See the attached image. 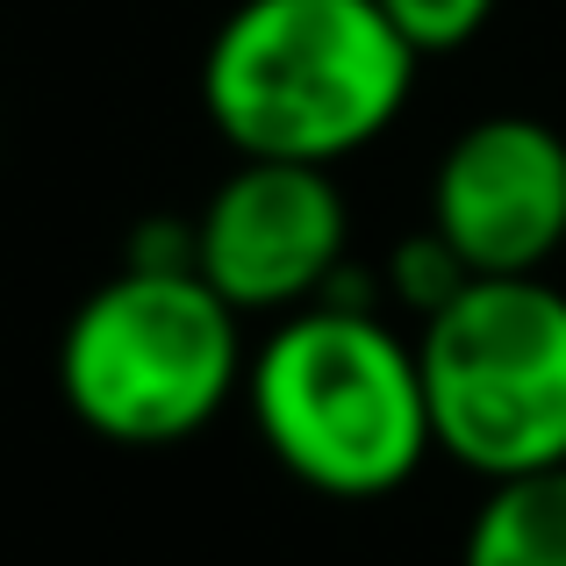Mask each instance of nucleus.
<instances>
[{
	"label": "nucleus",
	"mask_w": 566,
	"mask_h": 566,
	"mask_svg": "<svg viewBox=\"0 0 566 566\" xmlns=\"http://www.w3.org/2000/svg\"><path fill=\"white\" fill-rule=\"evenodd\" d=\"M416 65L380 0H237L201 51V115L237 158L337 166L401 123Z\"/></svg>",
	"instance_id": "f257e3e1"
},
{
	"label": "nucleus",
	"mask_w": 566,
	"mask_h": 566,
	"mask_svg": "<svg viewBox=\"0 0 566 566\" xmlns=\"http://www.w3.org/2000/svg\"><path fill=\"white\" fill-rule=\"evenodd\" d=\"M244 409L273 467L331 502L395 495L438 452L416 337L352 302L280 316L244 366Z\"/></svg>",
	"instance_id": "f03ea898"
},
{
	"label": "nucleus",
	"mask_w": 566,
	"mask_h": 566,
	"mask_svg": "<svg viewBox=\"0 0 566 566\" xmlns=\"http://www.w3.org/2000/svg\"><path fill=\"white\" fill-rule=\"evenodd\" d=\"M244 316L201 273L115 265L57 331V395L94 438L187 444L244 395Z\"/></svg>",
	"instance_id": "7ed1b4c3"
},
{
	"label": "nucleus",
	"mask_w": 566,
	"mask_h": 566,
	"mask_svg": "<svg viewBox=\"0 0 566 566\" xmlns=\"http://www.w3.org/2000/svg\"><path fill=\"white\" fill-rule=\"evenodd\" d=\"M430 438L481 481L566 467V287L545 273L467 280L416 323Z\"/></svg>",
	"instance_id": "20e7f679"
},
{
	"label": "nucleus",
	"mask_w": 566,
	"mask_h": 566,
	"mask_svg": "<svg viewBox=\"0 0 566 566\" xmlns=\"http://www.w3.org/2000/svg\"><path fill=\"white\" fill-rule=\"evenodd\" d=\"M352 208L331 166L237 158L193 216V265L237 316H294L345 273Z\"/></svg>",
	"instance_id": "39448f33"
},
{
	"label": "nucleus",
	"mask_w": 566,
	"mask_h": 566,
	"mask_svg": "<svg viewBox=\"0 0 566 566\" xmlns=\"http://www.w3.org/2000/svg\"><path fill=\"white\" fill-rule=\"evenodd\" d=\"M430 230L473 280H524L566 251V137L538 115H481L430 172Z\"/></svg>",
	"instance_id": "423d86ee"
},
{
	"label": "nucleus",
	"mask_w": 566,
	"mask_h": 566,
	"mask_svg": "<svg viewBox=\"0 0 566 566\" xmlns=\"http://www.w3.org/2000/svg\"><path fill=\"white\" fill-rule=\"evenodd\" d=\"M459 566H566V467L488 481Z\"/></svg>",
	"instance_id": "0eeeda50"
},
{
	"label": "nucleus",
	"mask_w": 566,
	"mask_h": 566,
	"mask_svg": "<svg viewBox=\"0 0 566 566\" xmlns=\"http://www.w3.org/2000/svg\"><path fill=\"white\" fill-rule=\"evenodd\" d=\"M467 280H473V273L459 265V251L444 244V237L430 230V222H423L416 237H401V244H395V259H387V294H395V302L409 308L416 323H423V316H438V308L452 302V294L467 287Z\"/></svg>",
	"instance_id": "6e6552de"
},
{
	"label": "nucleus",
	"mask_w": 566,
	"mask_h": 566,
	"mask_svg": "<svg viewBox=\"0 0 566 566\" xmlns=\"http://www.w3.org/2000/svg\"><path fill=\"white\" fill-rule=\"evenodd\" d=\"M502 0H380V14L401 29L416 57H444V51H467L488 22H495Z\"/></svg>",
	"instance_id": "1a4fd4ad"
},
{
	"label": "nucleus",
	"mask_w": 566,
	"mask_h": 566,
	"mask_svg": "<svg viewBox=\"0 0 566 566\" xmlns=\"http://www.w3.org/2000/svg\"><path fill=\"white\" fill-rule=\"evenodd\" d=\"M123 265H137V273H201L193 265V216H144Z\"/></svg>",
	"instance_id": "9d476101"
}]
</instances>
